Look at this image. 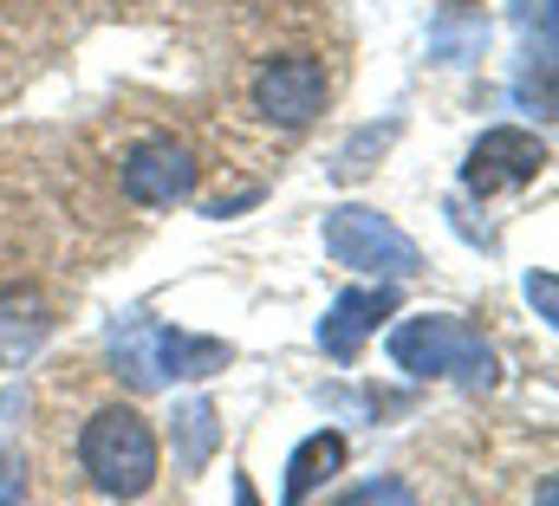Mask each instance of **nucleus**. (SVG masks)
Segmentation results:
<instances>
[{
    "label": "nucleus",
    "mask_w": 559,
    "mask_h": 506,
    "mask_svg": "<svg viewBox=\"0 0 559 506\" xmlns=\"http://www.w3.org/2000/svg\"><path fill=\"white\" fill-rule=\"evenodd\" d=\"M235 506H261V494H254V481H248V474H235Z\"/></svg>",
    "instance_id": "nucleus-15"
},
{
    "label": "nucleus",
    "mask_w": 559,
    "mask_h": 506,
    "mask_svg": "<svg viewBox=\"0 0 559 506\" xmlns=\"http://www.w3.org/2000/svg\"><path fill=\"white\" fill-rule=\"evenodd\" d=\"M319 234H325V253L338 266H352V273H378V279H411V273H423V248L391 215H378V208L345 202V208L325 215Z\"/></svg>",
    "instance_id": "nucleus-3"
},
{
    "label": "nucleus",
    "mask_w": 559,
    "mask_h": 506,
    "mask_svg": "<svg viewBox=\"0 0 559 506\" xmlns=\"http://www.w3.org/2000/svg\"><path fill=\"white\" fill-rule=\"evenodd\" d=\"M195 176H202V162H195V149L176 143V136L138 143V149L124 156V169H118V182H124V195H131L138 208H176V202H189V195H195Z\"/></svg>",
    "instance_id": "nucleus-4"
},
{
    "label": "nucleus",
    "mask_w": 559,
    "mask_h": 506,
    "mask_svg": "<svg viewBox=\"0 0 559 506\" xmlns=\"http://www.w3.org/2000/svg\"><path fill=\"white\" fill-rule=\"evenodd\" d=\"M559 501V494H554V481H547V487H540V506H554Z\"/></svg>",
    "instance_id": "nucleus-16"
},
{
    "label": "nucleus",
    "mask_w": 559,
    "mask_h": 506,
    "mask_svg": "<svg viewBox=\"0 0 559 506\" xmlns=\"http://www.w3.org/2000/svg\"><path fill=\"white\" fill-rule=\"evenodd\" d=\"M345 468V435L338 429H319V435H306L299 448H293V461H286V487H280V506H306L332 474Z\"/></svg>",
    "instance_id": "nucleus-10"
},
{
    "label": "nucleus",
    "mask_w": 559,
    "mask_h": 506,
    "mask_svg": "<svg viewBox=\"0 0 559 506\" xmlns=\"http://www.w3.org/2000/svg\"><path fill=\"white\" fill-rule=\"evenodd\" d=\"M79 474L105 501H143L156 487L163 448H156V429L143 422V409H131V402H98L79 422Z\"/></svg>",
    "instance_id": "nucleus-1"
},
{
    "label": "nucleus",
    "mask_w": 559,
    "mask_h": 506,
    "mask_svg": "<svg viewBox=\"0 0 559 506\" xmlns=\"http://www.w3.org/2000/svg\"><path fill=\"white\" fill-rule=\"evenodd\" d=\"M338 506H417V487H411V481H397V474H378V481L352 487Z\"/></svg>",
    "instance_id": "nucleus-12"
},
{
    "label": "nucleus",
    "mask_w": 559,
    "mask_h": 506,
    "mask_svg": "<svg viewBox=\"0 0 559 506\" xmlns=\"http://www.w3.org/2000/svg\"><path fill=\"white\" fill-rule=\"evenodd\" d=\"M52 338V305L39 286H7L0 292V364H26Z\"/></svg>",
    "instance_id": "nucleus-8"
},
{
    "label": "nucleus",
    "mask_w": 559,
    "mask_h": 506,
    "mask_svg": "<svg viewBox=\"0 0 559 506\" xmlns=\"http://www.w3.org/2000/svg\"><path fill=\"white\" fill-rule=\"evenodd\" d=\"M547 169V143L534 136V130H481L475 136V149H468V162H462V182L475 189V195H495V189H527L534 176Z\"/></svg>",
    "instance_id": "nucleus-5"
},
{
    "label": "nucleus",
    "mask_w": 559,
    "mask_h": 506,
    "mask_svg": "<svg viewBox=\"0 0 559 506\" xmlns=\"http://www.w3.org/2000/svg\"><path fill=\"white\" fill-rule=\"evenodd\" d=\"M169 435H182V468H202L209 448H215V435H222V422H215L209 402H182V409L169 415Z\"/></svg>",
    "instance_id": "nucleus-11"
},
{
    "label": "nucleus",
    "mask_w": 559,
    "mask_h": 506,
    "mask_svg": "<svg viewBox=\"0 0 559 506\" xmlns=\"http://www.w3.org/2000/svg\"><path fill=\"white\" fill-rule=\"evenodd\" d=\"M391 312H397V292H391V286H352V292H338V299L325 305V318H319V351H325L332 364H352V358L365 351V338H371Z\"/></svg>",
    "instance_id": "nucleus-7"
},
{
    "label": "nucleus",
    "mask_w": 559,
    "mask_h": 506,
    "mask_svg": "<svg viewBox=\"0 0 559 506\" xmlns=\"http://www.w3.org/2000/svg\"><path fill=\"white\" fill-rule=\"evenodd\" d=\"M384 351H391V364L404 377H449V383H462V389H495V377H501L488 338L468 332L449 312H417V318L391 325Z\"/></svg>",
    "instance_id": "nucleus-2"
},
{
    "label": "nucleus",
    "mask_w": 559,
    "mask_h": 506,
    "mask_svg": "<svg viewBox=\"0 0 559 506\" xmlns=\"http://www.w3.org/2000/svg\"><path fill=\"white\" fill-rule=\"evenodd\" d=\"M143 358H150V377H215L235 351L222 338H195V332H150Z\"/></svg>",
    "instance_id": "nucleus-9"
},
{
    "label": "nucleus",
    "mask_w": 559,
    "mask_h": 506,
    "mask_svg": "<svg viewBox=\"0 0 559 506\" xmlns=\"http://www.w3.org/2000/svg\"><path fill=\"white\" fill-rule=\"evenodd\" d=\"M26 501V461L0 442V506H20Z\"/></svg>",
    "instance_id": "nucleus-13"
},
{
    "label": "nucleus",
    "mask_w": 559,
    "mask_h": 506,
    "mask_svg": "<svg viewBox=\"0 0 559 506\" xmlns=\"http://www.w3.org/2000/svg\"><path fill=\"white\" fill-rule=\"evenodd\" d=\"M527 299L540 305V318H559V286H554V273H534V279H527Z\"/></svg>",
    "instance_id": "nucleus-14"
},
{
    "label": "nucleus",
    "mask_w": 559,
    "mask_h": 506,
    "mask_svg": "<svg viewBox=\"0 0 559 506\" xmlns=\"http://www.w3.org/2000/svg\"><path fill=\"white\" fill-rule=\"evenodd\" d=\"M325 92H332L325 65L306 59V52H293V59L261 65V79H254V111L274 118V124H286V130H299L325 111Z\"/></svg>",
    "instance_id": "nucleus-6"
}]
</instances>
